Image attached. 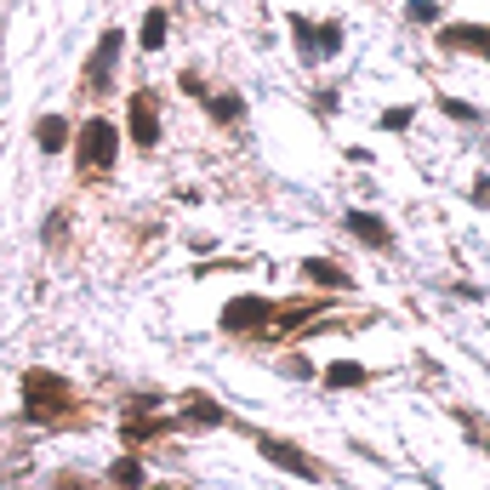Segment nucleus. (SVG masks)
Segmentation results:
<instances>
[{"mask_svg":"<svg viewBox=\"0 0 490 490\" xmlns=\"http://www.w3.org/2000/svg\"><path fill=\"white\" fill-rule=\"evenodd\" d=\"M115 52H120V35H103V46H97V63H92V80L103 86L109 80V63H115Z\"/></svg>","mask_w":490,"mask_h":490,"instance_id":"nucleus-9","label":"nucleus"},{"mask_svg":"<svg viewBox=\"0 0 490 490\" xmlns=\"http://www.w3.org/2000/svg\"><path fill=\"white\" fill-rule=\"evenodd\" d=\"M348 234H359L371 251H388L394 245V228L376 217V211H348Z\"/></svg>","mask_w":490,"mask_h":490,"instance_id":"nucleus-3","label":"nucleus"},{"mask_svg":"<svg viewBox=\"0 0 490 490\" xmlns=\"http://www.w3.org/2000/svg\"><path fill=\"white\" fill-rule=\"evenodd\" d=\"M485 445H490V439H485Z\"/></svg>","mask_w":490,"mask_h":490,"instance_id":"nucleus-18","label":"nucleus"},{"mask_svg":"<svg viewBox=\"0 0 490 490\" xmlns=\"http://www.w3.org/2000/svg\"><path fill=\"white\" fill-rule=\"evenodd\" d=\"M63 137H69V125H63V120H40V148H52V155H57Z\"/></svg>","mask_w":490,"mask_h":490,"instance_id":"nucleus-10","label":"nucleus"},{"mask_svg":"<svg viewBox=\"0 0 490 490\" xmlns=\"http://www.w3.org/2000/svg\"><path fill=\"white\" fill-rule=\"evenodd\" d=\"M371 371L354 365V359H336V365H325V388H365Z\"/></svg>","mask_w":490,"mask_h":490,"instance_id":"nucleus-5","label":"nucleus"},{"mask_svg":"<svg viewBox=\"0 0 490 490\" xmlns=\"http://www.w3.org/2000/svg\"><path fill=\"white\" fill-rule=\"evenodd\" d=\"M474 205L490 211V177H474Z\"/></svg>","mask_w":490,"mask_h":490,"instance_id":"nucleus-17","label":"nucleus"},{"mask_svg":"<svg viewBox=\"0 0 490 490\" xmlns=\"http://www.w3.org/2000/svg\"><path fill=\"white\" fill-rule=\"evenodd\" d=\"M115 143H120V137H115L109 120H86V125H80V148H86L92 165H109V160H115Z\"/></svg>","mask_w":490,"mask_h":490,"instance_id":"nucleus-2","label":"nucleus"},{"mask_svg":"<svg viewBox=\"0 0 490 490\" xmlns=\"http://www.w3.org/2000/svg\"><path fill=\"white\" fill-rule=\"evenodd\" d=\"M439 109L451 115V120H462V125H474V120H479V109H474V103H462V97H445Z\"/></svg>","mask_w":490,"mask_h":490,"instance_id":"nucleus-12","label":"nucleus"},{"mask_svg":"<svg viewBox=\"0 0 490 490\" xmlns=\"http://www.w3.org/2000/svg\"><path fill=\"white\" fill-rule=\"evenodd\" d=\"M188 416H195V422H217V428H223V405H205V399H195V405H188Z\"/></svg>","mask_w":490,"mask_h":490,"instance_id":"nucleus-13","label":"nucleus"},{"mask_svg":"<svg viewBox=\"0 0 490 490\" xmlns=\"http://www.w3.org/2000/svg\"><path fill=\"white\" fill-rule=\"evenodd\" d=\"M382 125H388V132H405V125H411V109L399 103V109H388V115H382Z\"/></svg>","mask_w":490,"mask_h":490,"instance_id":"nucleus-16","label":"nucleus"},{"mask_svg":"<svg viewBox=\"0 0 490 490\" xmlns=\"http://www.w3.org/2000/svg\"><path fill=\"white\" fill-rule=\"evenodd\" d=\"M137 40H143V52H160V46H165V12H148Z\"/></svg>","mask_w":490,"mask_h":490,"instance_id":"nucleus-7","label":"nucleus"},{"mask_svg":"<svg viewBox=\"0 0 490 490\" xmlns=\"http://www.w3.org/2000/svg\"><path fill=\"white\" fill-rule=\"evenodd\" d=\"M257 451H263L268 462H280L291 479H308V485H314V479H325V467H319L308 451H296V445H285V439H268V434H257Z\"/></svg>","mask_w":490,"mask_h":490,"instance_id":"nucleus-1","label":"nucleus"},{"mask_svg":"<svg viewBox=\"0 0 490 490\" xmlns=\"http://www.w3.org/2000/svg\"><path fill=\"white\" fill-rule=\"evenodd\" d=\"M143 479V467L132 462V456H125V462H115V485H137Z\"/></svg>","mask_w":490,"mask_h":490,"instance_id":"nucleus-14","label":"nucleus"},{"mask_svg":"<svg viewBox=\"0 0 490 490\" xmlns=\"http://www.w3.org/2000/svg\"><path fill=\"white\" fill-rule=\"evenodd\" d=\"M132 143L137 148H155L160 143V120H155V109H148V97L132 103Z\"/></svg>","mask_w":490,"mask_h":490,"instance_id":"nucleus-4","label":"nucleus"},{"mask_svg":"<svg viewBox=\"0 0 490 490\" xmlns=\"http://www.w3.org/2000/svg\"><path fill=\"white\" fill-rule=\"evenodd\" d=\"M405 12H411V24H439V0H411V6H405Z\"/></svg>","mask_w":490,"mask_h":490,"instance_id":"nucleus-11","label":"nucleus"},{"mask_svg":"<svg viewBox=\"0 0 490 490\" xmlns=\"http://www.w3.org/2000/svg\"><path fill=\"white\" fill-rule=\"evenodd\" d=\"M211 115H223V120H240V97H211Z\"/></svg>","mask_w":490,"mask_h":490,"instance_id":"nucleus-15","label":"nucleus"},{"mask_svg":"<svg viewBox=\"0 0 490 490\" xmlns=\"http://www.w3.org/2000/svg\"><path fill=\"white\" fill-rule=\"evenodd\" d=\"M251 319H268V308H263V303H234V308L223 314V325L240 331V325H251Z\"/></svg>","mask_w":490,"mask_h":490,"instance_id":"nucleus-8","label":"nucleus"},{"mask_svg":"<svg viewBox=\"0 0 490 490\" xmlns=\"http://www.w3.org/2000/svg\"><path fill=\"white\" fill-rule=\"evenodd\" d=\"M303 274H308L314 285H331V291H348V285H354L348 274L336 268V263H325V257H314V263H303Z\"/></svg>","mask_w":490,"mask_h":490,"instance_id":"nucleus-6","label":"nucleus"}]
</instances>
